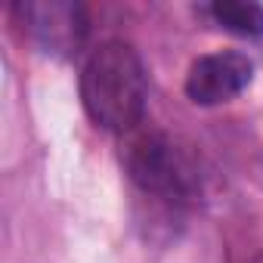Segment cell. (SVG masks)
<instances>
[{
	"instance_id": "obj_5",
	"label": "cell",
	"mask_w": 263,
	"mask_h": 263,
	"mask_svg": "<svg viewBox=\"0 0 263 263\" xmlns=\"http://www.w3.org/2000/svg\"><path fill=\"white\" fill-rule=\"evenodd\" d=\"M204 13L226 31L257 37L263 34V7L260 4H245V0H217L204 7Z\"/></svg>"
},
{
	"instance_id": "obj_6",
	"label": "cell",
	"mask_w": 263,
	"mask_h": 263,
	"mask_svg": "<svg viewBox=\"0 0 263 263\" xmlns=\"http://www.w3.org/2000/svg\"><path fill=\"white\" fill-rule=\"evenodd\" d=\"M251 263H263V254H260V257H254V260H251Z\"/></svg>"
},
{
	"instance_id": "obj_4",
	"label": "cell",
	"mask_w": 263,
	"mask_h": 263,
	"mask_svg": "<svg viewBox=\"0 0 263 263\" xmlns=\"http://www.w3.org/2000/svg\"><path fill=\"white\" fill-rule=\"evenodd\" d=\"M254 78V65L245 53L220 50L198 56L186 71V96L195 105H220L235 99Z\"/></svg>"
},
{
	"instance_id": "obj_3",
	"label": "cell",
	"mask_w": 263,
	"mask_h": 263,
	"mask_svg": "<svg viewBox=\"0 0 263 263\" xmlns=\"http://www.w3.org/2000/svg\"><path fill=\"white\" fill-rule=\"evenodd\" d=\"M22 31L53 56H74L87 41V13L81 4L44 0V4H16Z\"/></svg>"
},
{
	"instance_id": "obj_1",
	"label": "cell",
	"mask_w": 263,
	"mask_h": 263,
	"mask_svg": "<svg viewBox=\"0 0 263 263\" xmlns=\"http://www.w3.org/2000/svg\"><path fill=\"white\" fill-rule=\"evenodd\" d=\"M146 68L127 41H102L81 71V102L90 121L111 134H134L146 115Z\"/></svg>"
},
{
	"instance_id": "obj_2",
	"label": "cell",
	"mask_w": 263,
	"mask_h": 263,
	"mask_svg": "<svg viewBox=\"0 0 263 263\" xmlns=\"http://www.w3.org/2000/svg\"><path fill=\"white\" fill-rule=\"evenodd\" d=\"M121 164L143 192L174 204L195 201L204 189V171L198 155L164 130L137 127L121 146Z\"/></svg>"
}]
</instances>
